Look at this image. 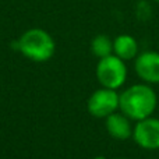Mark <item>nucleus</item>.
Wrapping results in <instances>:
<instances>
[{
    "label": "nucleus",
    "mask_w": 159,
    "mask_h": 159,
    "mask_svg": "<svg viewBox=\"0 0 159 159\" xmlns=\"http://www.w3.org/2000/svg\"><path fill=\"white\" fill-rule=\"evenodd\" d=\"M158 106V96L149 84H134L119 93V109L130 120H143L152 116Z\"/></svg>",
    "instance_id": "nucleus-1"
},
{
    "label": "nucleus",
    "mask_w": 159,
    "mask_h": 159,
    "mask_svg": "<svg viewBox=\"0 0 159 159\" xmlns=\"http://www.w3.org/2000/svg\"><path fill=\"white\" fill-rule=\"evenodd\" d=\"M16 49L27 59L36 63H43L52 59L56 50L55 39L42 28H31L25 31L16 42Z\"/></svg>",
    "instance_id": "nucleus-2"
},
{
    "label": "nucleus",
    "mask_w": 159,
    "mask_h": 159,
    "mask_svg": "<svg viewBox=\"0 0 159 159\" xmlns=\"http://www.w3.org/2000/svg\"><path fill=\"white\" fill-rule=\"evenodd\" d=\"M96 80L105 88L116 89L121 88L127 80V66L126 61L121 60L116 55H109L99 59L96 64Z\"/></svg>",
    "instance_id": "nucleus-3"
},
{
    "label": "nucleus",
    "mask_w": 159,
    "mask_h": 159,
    "mask_svg": "<svg viewBox=\"0 0 159 159\" xmlns=\"http://www.w3.org/2000/svg\"><path fill=\"white\" fill-rule=\"evenodd\" d=\"M87 109L91 116L96 119H106L109 115L117 112L119 109V93L116 89L99 88L93 91L88 98Z\"/></svg>",
    "instance_id": "nucleus-4"
},
{
    "label": "nucleus",
    "mask_w": 159,
    "mask_h": 159,
    "mask_svg": "<svg viewBox=\"0 0 159 159\" xmlns=\"http://www.w3.org/2000/svg\"><path fill=\"white\" fill-rule=\"evenodd\" d=\"M133 140L143 149H159V119L149 116L138 120L133 127Z\"/></svg>",
    "instance_id": "nucleus-5"
},
{
    "label": "nucleus",
    "mask_w": 159,
    "mask_h": 159,
    "mask_svg": "<svg viewBox=\"0 0 159 159\" xmlns=\"http://www.w3.org/2000/svg\"><path fill=\"white\" fill-rule=\"evenodd\" d=\"M134 70L147 84H159V53L154 50L138 53L134 59Z\"/></svg>",
    "instance_id": "nucleus-6"
},
{
    "label": "nucleus",
    "mask_w": 159,
    "mask_h": 159,
    "mask_svg": "<svg viewBox=\"0 0 159 159\" xmlns=\"http://www.w3.org/2000/svg\"><path fill=\"white\" fill-rule=\"evenodd\" d=\"M105 126H106L109 135L113 137L115 140L124 141L133 137L131 120L121 112H115L107 116L105 119Z\"/></svg>",
    "instance_id": "nucleus-7"
},
{
    "label": "nucleus",
    "mask_w": 159,
    "mask_h": 159,
    "mask_svg": "<svg viewBox=\"0 0 159 159\" xmlns=\"http://www.w3.org/2000/svg\"><path fill=\"white\" fill-rule=\"evenodd\" d=\"M113 55L121 60H133L138 55V42L133 35L121 34L113 39Z\"/></svg>",
    "instance_id": "nucleus-8"
},
{
    "label": "nucleus",
    "mask_w": 159,
    "mask_h": 159,
    "mask_svg": "<svg viewBox=\"0 0 159 159\" xmlns=\"http://www.w3.org/2000/svg\"><path fill=\"white\" fill-rule=\"evenodd\" d=\"M91 52L98 59L113 55V41L107 35L99 34L91 42Z\"/></svg>",
    "instance_id": "nucleus-9"
},
{
    "label": "nucleus",
    "mask_w": 159,
    "mask_h": 159,
    "mask_svg": "<svg viewBox=\"0 0 159 159\" xmlns=\"http://www.w3.org/2000/svg\"><path fill=\"white\" fill-rule=\"evenodd\" d=\"M93 159H107V158H105V157H102V155H99V157H95Z\"/></svg>",
    "instance_id": "nucleus-10"
},
{
    "label": "nucleus",
    "mask_w": 159,
    "mask_h": 159,
    "mask_svg": "<svg viewBox=\"0 0 159 159\" xmlns=\"http://www.w3.org/2000/svg\"><path fill=\"white\" fill-rule=\"evenodd\" d=\"M155 2H157V3H159V0H155Z\"/></svg>",
    "instance_id": "nucleus-11"
},
{
    "label": "nucleus",
    "mask_w": 159,
    "mask_h": 159,
    "mask_svg": "<svg viewBox=\"0 0 159 159\" xmlns=\"http://www.w3.org/2000/svg\"><path fill=\"white\" fill-rule=\"evenodd\" d=\"M119 159H124V158H119Z\"/></svg>",
    "instance_id": "nucleus-12"
}]
</instances>
